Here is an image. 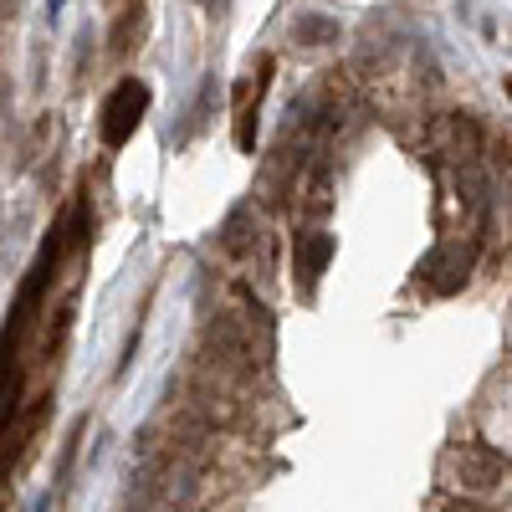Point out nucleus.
<instances>
[{
	"label": "nucleus",
	"instance_id": "obj_1",
	"mask_svg": "<svg viewBox=\"0 0 512 512\" xmlns=\"http://www.w3.org/2000/svg\"><path fill=\"white\" fill-rule=\"evenodd\" d=\"M144 113H149V88L134 82V77H123L118 88L108 93V103H103V144L123 149L128 139H134V128L144 123Z\"/></svg>",
	"mask_w": 512,
	"mask_h": 512
},
{
	"label": "nucleus",
	"instance_id": "obj_2",
	"mask_svg": "<svg viewBox=\"0 0 512 512\" xmlns=\"http://www.w3.org/2000/svg\"><path fill=\"white\" fill-rule=\"evenodd\" d=\"M328 256H333V236H313V241H303V246H297V277L313 287V282L323 277V267H328Z\"/></svg>",
	"mask_w": 512,
	"mask_h": 512
}]
</instances>
